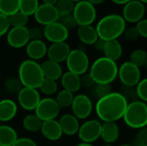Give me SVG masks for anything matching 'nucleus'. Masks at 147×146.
Wrapping results in <instances>:
<instances>
[{
    "label": "nucleus",
    "instance_id": "1",
    "mask_svg": "<svg viewBox=\"0 0 147 146\" xmlns=\"http://www.w3.org/2000/svg\"><path fill=\"white\" fill-rule=\"evenodd\" d=\"M127 104V99L123 94L112 92L99 98L96 104V113L103 122H115L122 119Z\"/></svg>",
    "mask_w": 147,
    "mask_h": 146
},
{
    "label": "nucleus",
    "instance_id": "2",
    "mask_svg": "<svg viewBox=\"0 0 147 146\" xmlns=\"http://www.w3.org/2000/svg\"><path fill=\"white\" fill-rule=\"evenodd\" d=\"M126 29V22L117 14H111L102 17L96 27L99 38L109 41L117 40Z\"/></svg>",
    "mask_w": 147,
    "mask_h": 146
},
{
    "label": "nucleus",
    "instance_id": "3",
    "mask_svg": "<svg viewBox=\"0 0 147 146\" xmlns=\"http://www.w3.org/2000/svg\"><path fill=\"white\" fill-rule=\"evenodd\" d=\"M89 74L96 84H110L117 77L118 65L116 62L101 57L93 62Z\"/></svg>",
    "mask_w": 147,
    "mask_h": 146
},
{
    "label": "nucleus",
    "instance_id": "4",
    "mask_svg": "<svg viewBox=\"0 0 147 146\" xmlns=\"http://www.w3.org/2000/svg\"><path fill=\"white\" fill-rule=\"evenodd\" d=\"M44 78L40 65L36 61L27 59L21 63L18 69V79L23 87L37 89Z\"/></svg>",
    "mask_w": 147,
    "mask_h": 146
},
{
    "label": "nucleus",
    "instance_id": "5",
    "mask_svg": "<svg viewBox=\"0 0 147 146\" xmlns=\"http://www.w3.org/2000/svg\"><path fill=\"white\" fill-rule=\"evenodd\" d=\"M126 125L133 129H142L147 125V105L142 101H134L127 104L123 115Z\"/></svg>",
    "mask_w": 147,
    "mask_h": 146
},
{
    "label": "nucleus",
    "instance_id": "6",
    "mask_svg": "<svg viewBox=\"0 0 147 146\" xmlns=\"http://www.w3.org/2000/svg\"><path fill=\"white\" fill-rule=\"evenodd\" d=\"M65 61L68 71H71L78 76L86 73L90 67L89 57L82 49L71 50Z\"/></svg>",
    "mask_w": 147,
    "mask_h": 146
},
{
    "label": "nucleus",
    "instance_id": "7",
    "mask_svg": "<svg viewBox=\"0 0 147 146\" xmlns=\"http://www.w3.org/2000/svg\"><path fill=\"white\" fill-rule=\"evenodd\" d=\"M72 15L78 26L91 25L96 18V10L94 5L90 3L87 0H83L75 4Z\"/></svg>",
    "mask_w": 147,
    "mask_h": 146
},
{
    "label": "nucleus",
    "instance_id": "8",
    "mask_svg": "<svg viewBox=\"0 0 147 146\" xmlns=\"http://www.w3.org/2000/svg\"><path fill=\"white\" fill-rule=\"evenodd\" d=\"M117 77H119L120 81L125 87L132 88L136 86L140 81L141 72L139 67L130 61H127L121 64L120 68H118Z\"/></svg>",
    "mask_w": 147,
    "mask_h": 146
},
{
    "label": "nucleus",
    "instance_id": "9",
    "mask_svg": "<svg viewBox=\"0 0 147 146\" xmlns=\"http://www.w3.org/2000/svg\"><path fill=\"white\" fill-rule=\"evenodd\" d=\"M60 108L57 104L55 99L51 97H46L40 99L37 107L34 109V114L41 120H56L59 114Z\"/></svg>",
    "mask_w": 147,
    "mask_h": 146
},
{
    "label": "nucleus",
    "instance_id": "10",
    "mask_svg": "<svg viewBox=\"0 0 147 146\" xmlns=\"http://www.w3.org/2000/svg\"><path fill=\"white\" fill-rule=\"evenodd\" d=\"M102 124L96 120H90L85 121L79 126L78 137L83 143L91 144L96 141L101 136Z\"/></svg>",
    "mask_w": 147,
    "mask_h": 146
},
{
    "label": "nucleus",
    "instance_id": "11",
    "mask_svg": "<svg viewBox=\"0 0 147 146\" xmlns=\"http://www.w3.org/2000/svg\"><path fill=\"white\" fill-rule=\"evenodd\" d=\"M71 106L73 115L77 119L80 120L87 119L91 114L93 109L91 100L90 99V97L84 94L74 96Z\"/></svg>",
    "mask_w": 147,
    "mask_h": 146
},
{
    "label": "nucleus",
    "instance_id": "12",
    "mask_svg": "<svg viewBox=\"0 0 147 146\" xmlns=\"http://www.w3.org/2000/svg\"><path fill=\"white\" fill-rule=\"evenodd\" d=\"M19 105L27 111H33L40 101V93L36 89L22 87L17 94Z\"/></svg>",
    "mask_w": 147,
    "mask_h": 146
},
{
    "label": "nucleus",
    "instance_id": "13",
    "mask_svg": "<svg viewBox=\"0 0 147 146\" xmlns=\"http://www.w3.org/2000/svg\"><path fill=\"white\" fill-rule=\"evenodd\" d=\"M145 3L139 0H132L125 4L121 16L123 17L125 22L134 23L142 20L145 15Z\"/></svg>",
    "mask_w": 147,
    "mask_h": 146
},
{
    "label": "nucleus",
    "instance_id": "14",
    "mask_svg": "<svg viewBox=\"0 0 147 146\" xmlns=\"http://www.w3.org/2000/svg\"><path fill=\"white\" fill-rule=\"evenodd\" d=\"M43 36L52 43L65 42L69 36V31L59 22H56L45 26Z\"/></svg>",
    "mask_w": 147,
    "mask_h": 146
},
{
    "label": "nucleus",
    "instance_id": "15",
    "mask_svg": "<svg viewBox=\"0 0 147 146\" xmlns=\"http://www.w3.org/2000/svg\"><path fill=\"white\" fill-rule=\"evenodd\" d=\"M34 16L38 23L45 26L56 22L59 19V15L55 6L45 3L39 5L34 14Z\"/></svg>",
    "mask_w": 147,
    "mask_h": 146
},
{
    "label": "nucleus",
    "instance_id": "16",
    "mask_svg": "<svg viewBox=\"0 0 147 146\" xmlns=\"http://www.w3.org/2000/svg\"><path fill=\"white\" fill-rule=\"evenodd\" d=\"M28 28L27 27L12 28L7 33V43L13 48H22L29 42Z\"/></svg>",
    "mask_w": 147,
    "mask_h": 146
},
{
    "label": "nucleus",
    "instance_id": "17",
    "mask_svg": "<svg viewBox=\"0 0 147 146\" xmlns=\"http://www.w3.org/2000/svg\"><path fill=\"white\" fill-rule=\"evenodd\" d=\"M70 52V46L65 41L52 43V45L47 48V55L49 60L60 64L66 60Z\"/></svg>",
    "mask_w": 147,
    "mask_h": 146
},
{
    "label": "nucleus",
    "instance_id": "18",
    "mask_svg": "<svg viewBox=\"0 0 147 146\" xmlns=\"http://www.w3.org/2000/svg\"><path fill=\"white\" fill-rule=\"evenodd\" d=\"M40 131L42 136L50 141H57L63 135L59 121L56 120L42 121Z\"/></svg>",
    "mask_w": 147,
    "mask_h": 146
},
{
    "label": "nucleus",
    "instance_id": "19",
    "mask_svg": "<svg viewBox=\"0 0 147 146\" xmlns=\"http://www.w3.org/2000/svg\"><path fill=\"white\" fill-rule=\"evenodd\" d=\"M61 131L63 134L67 136H73L78 133L79 129V121L73 114H65L59 120Z\"/></svg>",
    "mask_w": 147,
    "mask_h": 146
},
{
    "label": "nucleus",
    "instance_id": "20",
    "mask_svg": "<svg viewBox=\"0 0 147 146\" xmlns=\"http://www.w3.org/2000/svg\"><path fill=\"white\" fill-rule=\"evenodd\" d=\"M47 47L46 43L41 40H29L26 46V52L31 60H39L47 54Z\"/></svg>",
    "mask_w": 147,
    "mask_h": 146
},
{
    "label": "nucleus",
    "instance_id": "21",
    "mask_svg": "<svg viewBox=\"0 0 147 146\" xmlns=\"http://www.w3.org/2000/svg\"><path fill=\"white\" fill-rule=\"evenodd\" d=\"M119 136L120 128L115 122H104L102 125L100 138H102L107 145H110L117 141Z\"/></svg>",
    "mask_w": 147,
    "mask_h": 146
},
{
    "label": "nucleus",
    "instance_id": "22",
    "mask_svg": "<svg viewBox=\"0 0 147 146\" xmlns=\"http://www.w3.org/2000/svg\"><path fill=\"white\" fill-rule=\"evenodd\" d=\"M17 105L10 99L0 101V121L8 122L15 118L17 114Z\"/></svg>",
    "mask_w": 147,
    "mask_h": 146
},
{
    "label": "nucleus",
    "instance_id": "23",
    "mask_svg": "<svg viewBox=\"0 0 147 146\" xmlns=\"http://www.w3.org/2000/svg\"><path fill=\"white\" fill-rule=\"evenodd\" d=\"M60 81L64 89L72 94L78 91L82 87L80 83V76L74 74L71 71H66L63 73L60 77Z\"/></svg>",
    "mask_w": 147,
    "mask_h": 146
},
{
    "label": "nucleus",
    "instance_id": "24",
    "mask_svg": "<svg viewBox=\"0 0 147 146\" xmlns=\"http://www.w3.org/2000/svg\"><path fill=\"white\" fill-rule=\"evenodd\" d=\"M43 75L45 78L52 79V80H58L61 77L63 74L62 67L60 64L55 63L53 61H51L49 59L44 61L40 65Z\"/></svg>",
    "mask_w": 147,
    "mask_h": 146
},
{
    "label": "nucleus",
    "instance_id": "25",
    "mask_svg": "<svg viewBox=\"0 0 147 146\" xmlns=\"http://www.w3.org/2000/svg\"><path fill=\"white\" fill-rule=\"evenodd\" d=\"M78 36L84 45H93L98 38L96 28L92 25L79 26L78 29Z\"/></svg>",
    "mask_w": 147,
    "mask_h": 146
},
{
    "label": "nucleus",
    "instance_id": "26",
    "mask_svg": "<svg viewBox=\"0 0 147 146\" xmlns=\"http://www.w3.org/2000/svg\"><path fill=\"white\" fill-rule=\"evenodd\" d=\"M104 57L116 62L122 55V46L118 40H113L106 41L104 49H103Z\"/></svg>",
    "mask_w": 147,
    "mask_h": 146
},
{
    "label": "nucleus",
    "instance_id": "27",
    "mask_svg": "<svg viewBox=\"0 0 147 146\" xmlns=\"http://www.w3.org/2000/svg\"><path fill=\"white\" fill-rule=\"evenodd\" d=\"M18 139L14 128L9 126H0V146H12Z\"/></svg>",
    "mask_w": 147,
    "mask_h": 146
},
{
    "label": "nucleus",
    "instance_id": "28",
    "mask_svg": "<svg viewBox=\"0 0 147 146\" xmlns=\"http://www.w3.org/2000/svg\"><path fill=\"white\" fill-rule=\"evenodd\" d=\"M42 121L35 114H28L24 117L22 120V126L24 129L30 133H35L40 131Z\"/></svg>",
    "mask_w": 147,
    "mask_h": 146
},
{
    "label": "nucleus",
    "instance_id": "29",
    "mask_svg": "<svg viewBox=\"0 0 147 146\" xmlns=\"http://www.w3.org/2000/svg\"><path fill=\"white\" fill-rule=\"evenodd\" d=\"M20 0H0V13L9 16L19 11Z\"/></svg>",
    "mask_w": 147,
    "mask_h": 146
},
{
    "label": "nucleus",
    "instance_id": "30",
    "mask_svg": "<svg viewBox=\"0 0 147 146\" xmlns=\"http://www.w3.org/2000/svg\"><path fill=\"white\" fill-rule=\"evenodd\" d=\"M54 6L60 18V17L72 14L75 4L71 0H59Z\"/></svg>",
    "mask_w": 147,
    "mask_h": 146
},
{
    "label": "nucleus",
    "instance_id": "31",
    "mask_svg": "<svg viewBox=\"0 0 147 146\" xmlns=\"http://www.w3.org/2000/svg\"><path fill=\"white\" fill-rule=\"evenodd\" d=\"M39 5V0H20L19 11L29 16L35 13Z\"/></svg>",
    "mask_w": 147,
    "mask_h": 146
},
{
    "label": "nucleus",
    "instance_id": "32",
    "mask_svg": "<svg viewBox=\"0 0 147 146\" xmlns=\"http://www.w3.org/2000/svg\"><path fill=\"white\" fill-rule=\"evenodd\" d=\"M73 98H74V96H73L72 93H71L65 89H63L58 93L55 101L60 108H66L71 105Z\"/></svg>",
    "mask_w": 147,
    "mask_h": 146
},
{
    "label": "nucleus",
    "instance_id": "33",
    "mask_svg": "<svg viewBox=\"0 0 147 146\" xmlns=\"http://www.w3.org/2000/svg\"><path fill=\"white\" fill-rule=\"evenodd\" d=\"M130 62L139 68L146 66L147 64L146 52L141 49L133 51L130 54Z\"/></svg>",
    "mask_w": 147,
    "mask_h": 146
},
{
    "label": "nucleus",
    "instance_id": "34",
    "mask_svg": "<svg viewBox=\"0 0 147 146\" xmlns=\"http://www.w3.org/2000/svg\"><path fill=\"white\" fill-rule=\"evenodd\" d=\"M8 17H9V25L12 28L26 27V25L28 22V16H27L21 11H17Z\"/></svg>",
    "mask_w": 147,
    "mask_h": 146
},
{
    "label": "nucleus",
    "instance_id": "35",
    "mask_svg": "<svg viewBox=\"0 0 147 146\" xmlns=\"http://www.w3.org/2000/svg\"><path fill=\"white\" fill-rule=\"evenodd\" d=\"M46 96H52L54 93L57 92L58 90V84L56 81L48 79V78H44L42 83H40V87L38 88Z\"/></svg>",
    "mask_w": 147,
    "mask_h": 146
},
{
    "label": "nucleus",
    "instance_id": "36",
    "mask_svg": "<svg viewBox=\"0 0 147 146\" xmlns=\"http://www.w3.org/2000/svg\"><path fill=\"white\" fill-rule=\"evenodd\" d=\"M22 85L18 78L9 77L4 83V88L7 92L10 94H18L19 91L22 89Z\"/></svg>",
    "mask_w": 147,
    "mask_h": 146
},
{
    "label": "nucleus",
    "instance_id": "37",
    "mask_svg": "<svg viewBox=\"0 0 147 146\" xmlns=\"http://www.w3.org/2000/svg\"><path fill=\"white\" fill-rule=\"evenodd\" d=\"M136 95L140 101L146 102L147 101V79L144 78L140 80L136 85Z\"/></svg>",
    "mask_w": 147,
    "mask_h": 146
},
{
    "label": "nucleus",
    "instance_id": "38",
    "mask_svg": "<svg viewBox=\"0 0 147 146\" xmlns=\"http://www.w3.org/2000/svg\"><path fill=\"white\" fill-rule=\"evenodd\" d=\"M147 145V129L144 127L140 129V132L135 136L134 140V146H144Z\"/></svg>",
    "mask_w": 147,
    "mask_h": 146
},
{
    "label": "nucleus",
    "instance_id": "39",
    "mask_svg": "<svg viewBox=\"0 0 147 146\" xmlns=\"http://www.w3.org/2000/svg\"><path fill=\"white\" fill-rule=\"evenodd\" d=\"M61 22L60 23L69 31L70 29H73L75 28L78 24H77V22L74 18V16L72 15V14L71 15H65V16H63L61 17Z\"/></svg>",
    "mask_w": 147,
    "mask_h": 146
},
{
    "label": "nucleus",
    "instance_id": "40",
    "mask_svg": "<svg viewBox=\"0 0 147 146\" xmlns=\"http://www.w3.org/2000/svg\"><path fill=\"white\" fill-rule=\"evenodd\" d=\"M96 94L99 98L104 97L110 93H112V89L110 87V84H96L95 89Z\"/></svg>",
    "mask_w": 147,
    "mask_h": 146
},
{
    "label": "nucleus",
    "instance_id": "41",
    "mask_svg": "<svg viewBox=\"0 0 147 146\" xmlns=\"http://www.w3.org/2000/svg\"><path fill=\"white\" fill-rule=\"evenodd\" d=\"M122 34L124 35V38L128 41H134L140 36L135 27H130V28L125 29Z\"/></svg>",
    "mask_w": 147,
    "mask_h": 146
},
{
    "label": "nucleus",
    "instance_id": "42",
    "mask_svg": "<svg viewBox=\"0 0 147 146\" xmlns=\"http://www.w3.org/2000/svg\"><path fill=\"white\" fill-rule=\"evenodd\" d=\"M9 17L0 13V37L4 35L9 30Z\"/></svg>",
    "mask_w": 147,
    "mask_h": 146
},
{
    "label": "nucleus",
    "instance_id": "43",
    "mask_svg": "<svg viewBox=\"0 0 147 146\" xmlns=\"http://www.w3.org/2000/svg\"><path fill=\"white\" fill-rule=\"evenodd\" d=\"M28 34L30 40H41L43 36V30L39 27H32L31 28H28Z\"/></svg>",
    "mask_w": 147,
    "mask_h": 146
},
{
    "label": "nucleus",
    "instance_id": "44",
    "mask_svg": "<svg viewBox=\"0 0 147 146\" xmlns=\"http://www.w3.org/2000/svg\"><path fill=\"white\" fill-rule=\"evenodd\" d=\"M136 29L140 36L143 38L147 37V20L146 19H142L140 22H137L136 25Z\"/></svg>",
    "mask_w": 147,
    "mask_h": 146
},
{
    "label": "nucleus",
    "instance_id": "45",
    "mask_svg": "<svg viewBox=\"0 0 147 146\" xmlns=\"http://www.w3.org/2000/svg\"><path fill=\"white\" fill-rule=\"evenodd\" d=\"M80 83H81V86H84L85 88H90L95 84L94 80L92 79L90 75L87 72L80 76Z\"/></svg>",
    "mask_w": 147,
    "mask_h": 146
},
{
    "label": "nucleus",
    "instance_id": "46",
    "mask_svg": "<svg viewBox=\"0 0 147 146\" xmlns=\"http://www.w3.org/2000/svg\"><path fill=\"white\" fill-rule=\"evenodd\" d=\"M12 146H37L36 143L28 138H20L16 140Z\"/></svg>",
    "mask_w": 147,
    "mask_h": 146
},
{
    "label": "nucleus",
    "instance_id": "47",
    "mask_svg": "<svg viewBox=\"0 0 147 146\" xmlns=\"http://www.w3.org/2000/svg\"><path fill=\"white\" fill-rule=\"evenodd\" d=\"M105 44H106V40H102V39H101V38L98 37L93 45H94V46L96 47V50H98V51H103L104 46H105Z\"/></svg>",
    "mask_w": 147,
    "mask_h": 146
},
{
    "label": "nucleus",
    "instance_id": "48",
    "mask_svg": "<svg viewBox=\"0 0 147 146\" xmlns=\"http://www.w3.org/2000/svg\"><path fill=\"white\" fill-rule=\"evenodd\" d=\"M90 3H91L92 5H97V4H102L106 0H87Z\"/></svg>",
    "mask_w": 147,
    "mask_h": 146
},
{
    "label": "nucleus",
    "instance_id": "49",
    "mask_svg": "<svg viewBox=\"0 0 147 146\" xmlns=\"http://www.w3.org/2000/svg\"><path fill=\"white\" fill-rule=\"evenodd\" d=\"M113 3H116V4H126L128 2L132 1V0H111Z\"/></svg>",
    "mask_w": 147,
    "mask_h": 146
},
{
    "label": "nucleus",
    "instance_id": "50",
    "mask_svg": "<svg viewBox=\"0 0 147 146\" xmlns=\"http://www.w3.org/2000/svg\"><path fill=\"white\" fill-rule=\"evenodd\" d=\"M43 3L45 4H49V5H55L59 0H42Z\"/></svg>",
    "mask_w": 147,
    "mask_h": 146
},
{
    "label": "nucleus",
    "instance_id": "51",
    "mask_svg": "<svg viewBox=\"0 0 147 146\" xmlns=\"http://www.w3.org/2000/svg\"><path fill=\"white\" fill-rule=\"evenodd\" d=\"M75 146H94L92 145L91 144H87V143H81V144H78Z\"/></svg>",
    "mask_w": 147,
    "mask_h": 146
},
{
    "label": "nucleus",
    "instance_id": "52",
    "mask_svg": "<svg viewBox=\"0 0 147 146\" xmlns=\"http://www.w3.org/2000/svg\"><path fill=\"white\" fill-rule=\"evenodd\" d=\"M120 146H134V145H129V144H125V145H120Z\"/></svg>",
    "mask_w": 147,
    "mask_h": 146
},
{
    "label": "nucleus",
    "instance_id": "53",
    "mask_svg": "<svg viewBox=\"0 0 147 146\" xmlns=\"http://www.w3.org/2000/svg\"><path fill=\"white\" fill-rule=\"evenodd\" d=\"M139 1L142 2L143 3H146V2H147V0H139Z\"/></svg>",
    "mask_w": 147,
    "mask_h": 146
},
{
    "label": "nucleus",
    "instance_id": "54",
    "mask_svg": "<svg viewBox=\"0 0 147 146\" xmlns=\"http://www.w3.org/2000/svg\"><path fill=\"white\" fill-rule=\"evenodd\" d=\"M71 1L74 3V2H80V1H83V0H71Z\"/></svg>",
    "mask_w": 147,
    "mask_h": 146
},
{
    "label": "nucleus",
    "instance_id": "55",
    "mask_svg": "<svg viewBox=\"0 0 147 146\" xmlns=\"http://www.w3.org/2000/svg\"><path fill=\"white\" fill-rule=\"evenodd\" d=\"M102 146H113V145H102Z\"/></svg>",
    "mask_w": 147,
    "mask_h": 146
},
{
    "label": "nucleus",
    "instance_id": "56",
    "mask_svg": "<svg viewBox=\"0 0 147 146\" xmlns=\"http://www.w3.org/2000/svg\"><path fill=\"white\" fill-rule=\"evenodd\" d=\"M0 82H1V74H0Z\"/></svg>",
    "mask_w": 147,
    "mask_h": 146
},
{
    "label": "nucleus",
    "instance_id": "57",
    "mask_svg": "<svg viewBox=\"0 0 147 146\" xmlns=\"http://www.w3.org/2000/svg\"><path fill=\"white\" fill-rule=\"evenodd\" d=\"M144 146H147V145H144Z\"/></svg>",
    "mask_w": 147,
    "mask_h": 146
}]
</instances>
